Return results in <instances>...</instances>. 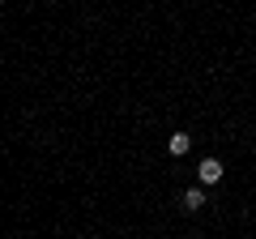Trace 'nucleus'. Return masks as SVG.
I'll list each match as a JSON object with an SVG mask.
<instances>
[{
  "label": "nucleus",
  "mask_w": 256,
  "mask_h": 239,
  "mask_svg": "<svg viewBox=\"0 0 256 239\" xmlns=\"http://www.w3.org/2000/svg\"><path fill=\"white\" fill-rule=\"evenodd\" d=\"M222 175H226V166H222L218 158H201V166H196V180H201V188L222 184Z\"/></svg>",
  "instance_id": "f257e3e1"
},
{
  "label": "nucleus",
  "mask_w": 256,
  "mask_h": 239,
  "mask_svg": "<svg viewBox=\"0 0 256 239\" xmlns=\"http://www.w3.org/2000/svg\"><path fill=\"white\" fill-rule=\"evenodd\" d=\"M201 205H205V188H201V184H196V188H188V192H184V210H188V214H196V210H201Z\"/></svg>",
  "instance_id": "f03ea898"
},
{
  "label": "nucleus",
  "mask_w": 256,
  "mask_h": 239,
  "mask_svg": "<svg viewBox=\"0 0 256 239\" xmlns=\"http://www.w3.org/2000/svg\"><path fill=\"white\" fill-rule=\"evenodd\" d=\"M166 150H171L175 158H184V154H188V150H192V137H188V132H175V137L166 141Z\"/></svg>",
  "instance_id": "7ed1b4c3"
}]
</instances>
